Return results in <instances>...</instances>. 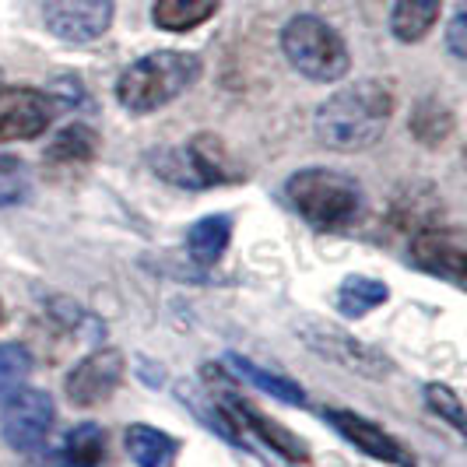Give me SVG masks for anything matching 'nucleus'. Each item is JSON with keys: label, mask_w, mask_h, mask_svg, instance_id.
I'll list each match as a JSON object with an SVG mask.
<instances>
[{"label": "nucleus", "mask_w": 467, "mask_h": 467, "mask_svg": "<svg viewBox=\"0 0 467 467\" xmlns=\"http://www.w3.org/2000/svg\"><path fill=\"white\" fill-rule=\"evenodd\" d=\"M394 113V95L379 81H355L348 88L334 92L317 109L313 127L320 144L334 151H362L383 138Z\"/></svg>", "instance_id": "1"}, {"label": "nucleus", "mask_w": 467, "mask_h": 467, "mask_svg": "<svg viewBox=\"0 0 467 467\" xmlns=\"http://www.w3.org/2000/svg\"><path fill=\"white\" fill-rule=\"evenodd\" d=\"M201 78V57L180 49H159L140 57L119 74L117 99L130 113H155Z\"/></svg>", "instance_id": "2"}, {"label": "nucleus", "mask_w": 467, "mask_h": 467, "mask_svg": "<svg viewBox=\"0 0 467 467\" xmlns=\"http://www.w3.org/2000/svg\"><path fill=\"white\" fill-rule=\"evenodd\" d=\"M285 190L306 222H313L320 229H345L362 211L358 183L337 169H303V172L288 176Z\"/></svg>", "instance_id": "3"}, {"label": "nucleus", "mask_w": 467, "mask_h": 467, "mask_svg": "<svg viewBox=\"0 0 467 467\" xmlns=\"http://www.w3.org/2000/svg\"><path fill=\"white\" fill-rule=\"evenodd\" d=\"M281 49H285L288 64L299 74H306L309 81H337L351 67L345 39L317 15H299L285 25Z\"/></svg>", "instance_id": "4"}, {"label": "nucleus", "mask_w": 467, "mask_h": 467, "mask_svg": "<svg viewBox=\"0 0 467 467\" xmlns=\"http://www.w3.org/2000/svg\"><path fill=\"white\" fill-rule=\"evenodd\" d=\"M155 172H162L169 183L190 190H208L214 183H233L243 172L225 155L218 138H193L180 148H165L155 155Z\"/></svg>", "instance_id": "5"}, {"label": "nucleus", "mask_w": 467, "mask_h": 467, "mask_svg": "<svg viewBox=\"0 0 467 467\" xmlns=\"http://www.w3.org/2000/svg\"><path fill=\"white\" fill-rule=\"evenodd\" d=\"M4 419H0V432H4V443L11 450H39L47 443L49 429H53V398L47 390H18L15 398L4 400Z\"/></svg>", "instance_id": "6"}, {"label": "nucleus", "mask_w": 467, "mask_h": 467, "mask_svg": "<svg viewBox=\"0 0 467 467\" xmlns=\"http://www.w3.org/2000/svg\"><path fill=\"white\" fill-rule=\"evenodd\" d=\"M57 117V99L39 88L0 85V140H32Z\"/></svg>", "instance_id": "7"}, {"label": "nucleus", "mask_w": 467, "mask_h": 467, "mask_svg": "<svg viewBox=\"0 0 467 467\" xmlns=\"http://www.w3.org/2000/svg\"><path fill=\"white\" fill-rule=\"evenodd\" d=\"M117 0H47V28L67 43H92L113 22Z\"/></svg>", "instance_id": "8"}, {"label": "nucleus", "mask_w": 467, "mask_h": 467, "mask_svg": "<svg viewBox=\"0 0 467 467\" xmlns=\"http://www.w3.org/2000/svg\"><path fill=\"white\" fill-rule=\"evenodd\" d=\"M123 379V355L117 348L92 351L88 358H81L67 376V398L78 408H92L102 404Z\"/></svg>", "instance_id": "9"}, {"label": "nucleus", "mask_w": 467, "mask_h": 467, "mask_svg": "<svg viewBox=\"0 0 467 467\" xmlns=\"http://www.w3.org/2000/svg\"><path fill=\"white\" fill-rule=\"evenodd\" d=\"M411 260L421 271L440 275L450 281H464L467 271V243L461 229H419L411 239Z\"/></svg>", "instance_id": "10"}, {"label": "nucleus", "mask_w": 467, "mask_h": 467, "mask_svg": "<svg viewBox=\"0 0 467 467\" xmlns=\"http://www.w3.org/2000/svg\"><path fill=\"white\" fill-rule=\"evenodd\" d=\"M324 419H327L351 446H358L362 453H369V457H376V461H383V464H398V467H415V453H411L408 446L400 443V440H394L390 432H383V429L373 425V421L358 419L355 411L327 408Z\"/></svg>", "instance_id": "11"}, {"label": "nucleus", "mask_w": 467, "mask_h": 467, "mask_svg": "<svg viewBox=\"0 0 467 467\" xmlns=\"http://www.w3.org/2000/svg\"><path fill=\"white\" fill-rule=\"evenodd\" d=\"M303 341L317 351L320 358H330V362H341L345 369L362 376H387L394 366L373 351L369 345H358L345 334H330V330H303Z\"/></svg>", "instance_id": "12"}, {"label": "nucleus", "mask_w": 467, "mask_h": 467, "mask_svg": "<svg viewBox=\"0 0 467 467\" xmlns=\"http://www.w3.org/2000/svg\"><path fill=\"white\" fill-rule=\"evenodd\" d=\"M102 457H106V432L95 421H85L70 429L57 450L36 457L28 467H99Z\"/></svg>", "instance_id": "13"}, {"label": "nucleus", "mask_w": 467, "mask_h": 467, "mask_svg": "<svg viewBox=\"0 0 467 467\" xmlns=\"http://www.w3.org/2000/svg\"><path fill=\"white\" fill-rule=\"evenodd\" d=\"M225 408H229V419H235L239 425H246L250 432H257L264 443L271 446V450H278L285 461H292V464H306L309 461V450H306L285 425H278V421L264 419L257 408L250 404V400L243 398H225Z\"/></svg>", "instance_id": "14"}, {"label": "nucleus", "mask_w": 467, "mask_h": 467, "mask_svg": "<svg viewBox=\"0 0 467 467\" xmlns=\"http://www.w3.org/2000/svg\"><path fill=\"white\" fill-rule=\"evenodd\" d=\"M127 453L134 457L138 467H172L180 443L155 425H130L127 429Z\"/></svg>", "instance_id": "15"}, {"label": "nucleus", "mask_w": 467, "mask_h": 467, "mask_svg": "<svg viewBox=\"0 0 467 467\" xmlns=\"http://www.w3.org/2000/svg\"><path fill=\"white\" fill-rule=\"evenodd\" d=\"M229 239H233V218H229V214H208V218H201V222L190 229L187 250L201 267H211V264L222 260Z\"/></svg>", "instance_id": "16"}, {"label": "nucleus", "mask_w": 467, "mask_h": 467, "mask_svg": "<svg viewBox=\"0 0 467 467\" xmlns=\"http://www.w3.org/2000/svg\"><path fill=\"white\" fill-rule=\"evenodd\" d=\"M440 7L443 0H394V15L390 28L400 43H419L432 32V25L440 22Z\"/></svg>", "instance_id": "17"}, {"label": "nucleus", "mask_w": 467, "mask_h": 467, "mask_svg": "<svg viewBox=\"0 0 467 467\" xmlns=\"http://www.w3.org/2000/svg\"><path fill=\"white\" fill-rule=\"evenodd\" d=\"M387 285L376 278H366V275H348V278L337 285V296H334V303L337 309L351 317V320H358V317H366V313H373L376 306L387 303Z\"/></svg>", "instance_id": "18"}, {"label": "nucleus", "mask_w": 467, "mask_h": 467, "mask_svg": "<svg viewBox=\"0 0 467 467\" xmlns=\"http://www.w3.org/2000/svg\"><path fill=\"white\" fill-rule=\"evenodd\" d=\"M222 0H155V25L165 32H187L204 25L218 11Z\"/></svg>", "instance_id": "19"}, {"label": "nucleus", "mask_w": 467, "mask_h": 467, "mask_svg": "<svg viewBox=\"0 0 467 467\" xmlns=\"http://www.w3.org/2000/svg\"><path fill=\"white\" fill-rule=\"evenodd\" d=\"M95 151H99V138H95L92 127H85V123H70V127H64V130H57V138L49 140L47 159L64 162V165L92 162Z\"/></svg>", "instance_id": "20"}, {"label": "nucleus", "mask_w": 467, "mask_h": 467, "mask_svg": "<svg viewBox=\"0 0 467 467\" xmlns=\"http://www.w3.org/2000/svg\"><path fill=\"white\" fill-rule=\"evenodd\" d=\"M229 362H233L235 373L243 376V379H250V383H257L264 394H271V398L285 400V404H306L303 387H299L296 379H288V376H278V373H267V369H260L257 362H250V358H243V355H233Z\"/></svg>", "instance_id": "21"}, {"label": "nucleus", "mask_w": 467, "mask_h": 467, "mask_svg": "<svg viewBox=\"0 0 467 467\" xmlns=\"http://www.w3.org/2000/svg\"><path fill=\"white\" fill-rule=\"evenodd\" d=\"M28 373H32V355H28V348L18 345V341L0 345V404L22 390L25 383H28Z\"/></svg>", "instance_id": "22"}, {"label": "nucleus", "mask_w": 467, "mask_h": 467, "mask_svg": "<svg viewBox=\"0 0 467 467\" xmlns=\"http://www.w3.org/2000/svg\"><path fill=\"white\" fill-rule=\"evenodd\" d=\"M411 130H415V138L425 140V144H440V140L450 138L453 117H450V109H443L440 102L425 99L419 109H415V117H411Z\"/></svg>", "instance_id": "23"}, {"label": "nucleus", "mask_w": 467, "mask_h": 467, "mask_svg": "<svg viewBox=\"0 0 467 467\" xmlns=\"http://www.w3.org/2000/svg\"><path fill=\"white\" fill-rule=\"evenodd\" d=\"M28 169L15 155H0V208H15L28 197Z\"/></svg>", "instance_id": "24"}, {"label": "nucleus", "mask_w": 467, "mask_h": 467, "mask_svg": "<svg viewBox=\"0 0 467 467\" xmlns=\"http://www.w3.org/2000/svg\"><path fill=\"white\" fill-rule=\"evenodd\" d=\"M425 400H429V408H432L436 415H443L457 432H464V404H461V398H457L450 387L429 383V387H425Z\"/></svg>", "instance_id": "25"}, {"label": "nucleus", "mask_w": 467, "mask_h": 467, "mask_svg": "<svg viewBox=\"0 0 467 467\" xmlns=\"http://www.w3.org/2000/svg\"><path fill=\"white\" fill-rule=\"evenodd\" d=\"M446 43H450V53L453 57H467V11L457 7L453 22H450V32H446Z\"/></svg>", "instance_id": "26"}, {"label": "nucleus", "mask_w": 467, "mask_h": 467, "mask_svg": "<svg viewBox=\"0 0 467 467\" xmlns=\"http://www.w3.org/2000/svg\"><path fill=\"white\" fill-rule=\"evenodd\" d=\"M0 324H4V306H0Z\"/></svg>", "instance_id": "27"}]
</instances>
